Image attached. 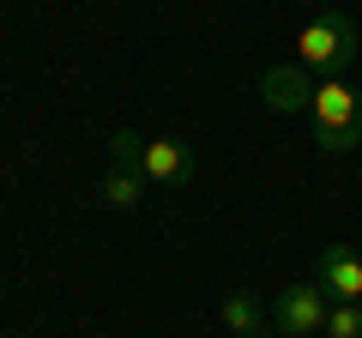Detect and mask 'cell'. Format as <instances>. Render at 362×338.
<instances>
[{
	"label": "cell",
	"instance_id": "10",
	"mask_svg": "<svg viewBox=\"0 0 362 338\" xmlns=\"http://www.w3.org/2000/svg\"><path fill=\"white\" fill-rule=\"evenodd\" d=\"M139 151H145V139H139V133H127V127L109 139V157H115L121 169H139Z\"/></svg>",
	"mask_w": 362,
	"mask_h": 338
},
{
	"label": "cell",
	"instance_id": "7",
	"mask_svg": "<svg viewBox=\"0 0 362 338\" xmlns=\"http://www.w3.org/2000/svg\"><path fill=\"white\" fill-rule=\"evenodd\" d=\"M97 194H103V206H115V211H133V206H139V199H145V175H139V169H109V175H103V182H97Z\"/></svg>",
	"mask_w": 362,
	"mask_h": 338
},
{
	"label": "cell",
	"instance_id": "3",
	"mask_svg": "<svg viewBox=\"0 0 362 338\" xmlns=\"http://www.w3.org/2000/svg\"><path fill=\"white\" fill-rule=\"evenodd\" d=\"M272 326L290 332V338L320 332V326H326V290H320V284H290V290H278V302H272Z\"/></svg>",
	"mask_w": 362,
	"mask_h": 338
},
{
	"label": "cell",
	"instance_id": "5",
	"mask_svg": "<svg viewBox=\"0 0 362 338\" xmlns=\"http://www.w3.org/2000/svg\"><path fill=\"white\" fill-rule=\"evenodd\" d=\"M259 97H266L278 115H296L302 103H314V91H308V66L302 61H290V66H272L266 78H259Z\"/></svg>",
	"mask_w": 362,
	"mask_h": 338
},
{
	"label": "cell",
	"instance_id": "6",
	"mask_svg": "<svg viewBox=\"0 0 362 338\" xmlns=\"http://www.w3.org/2000/svg\"><path fill=\"white\" fill-rule=\"evenodd\" d=\"M139 175L145 182H187V145L181 139H145Z\"/></svg>",
	"mask_w": 362,
	"mask_h": 338
},
{
	"label": "cell",
	"instance_id": "4",
	"mask_svg": "<svg viewBox=\"0 0 362 338\" xmlns=\"http://www.w3.org/2000/svg\"><path fill=\"white\" fill-rule=\"evenodd\" d=\"M314 284H320L326 296H338V302H362V260L350 254L344 242L320 247V266H314Z\"/></svg>",
	"mask_w": 362,
	"mask_h": 338
},
{
	"label": "cell",
	"instance_id": "2",
	"mask_svg": "<svg viewBox=\"0 0 362 338\" xmlns=\"http://www.w3.org/2000/svg\"><path fill=\"white\" fill-rule=\"evenodd\" d=\"M302 66H314V73H332L338 66H350V54H356V25H350L338 6H326V13H314L308 25H302Z\"/></svg>",
	"mask_w": 362,
	"mask_h": 338
},
{
	"label": "cell",
	"instance_id": "8",
	"mask_svg": "<svg viewBox=\"0 0 362 338\" xmlns=\"http://www.w3.org/2000/svg\"><path fill=\"white\" fill-rule=\"evenodd\" d=\"M223 326H230L235 338H247V332H259V326H266V308H259L254 296H242V290H235V296H223Z\"/></svg>",
	"mask_w": 362,
	"mask_h": 338
},
{
	"label": "cell",
	"instance_id": "9",
	"mask_svg": "<svg viewBox=\"0 0 362 338\" xmlns=\"http://www.w3.org/2000/svg\"><path fill=\"white\" fill-rule=\"evenodd\" d=\"M326 338H362V302H338V308H326Z\"/></svg>",
	"mask_w": 362,
	"mask_h": 338
},
{
	"label": "cell",
	"instance_id": "11",
	"mask_svg": "<svg viewBox=\"0 0 362 338\" xmlns=\"http://www.w3.org/2000/svg\"><path fill=\"white\" fill-rule=\"evenodd\" d=\"M247 338H259V332H247Z\"/></svg>",
	"mask_w": 362,
	"mask_h": 338
},
{
	"label": "cell",
	"instance_id": "1",
	"mask_svg": "<svg viewBox=\"0 0 362 338\" xmlns=\"http://www.w3.org/2000/svg\"><path fill=\"white\" fill-rule=\"evenodd\" d=\"M308 109H314V139H320L326 157H344V151L362 145V91H356V85L326 78Z\"/></svg>",
	"mask_w": 362,
	"mask_h": 338
}]
</instances>
